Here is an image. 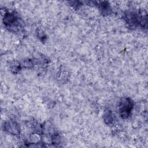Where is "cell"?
<instances>
[{
	"label": "cell",
	"instance_id": "cell-3",
	"mask_svg": "<svg viewBox=\"0 0 148 148\" xmlns=\"http://www.w3.org/2000/svg\"><path fill=\"white\" fill-rule=\"evenodd\" d=\"M4 129L9 133L17 135L19 134L20 128L18 124L15 121H9L6 122L4 125Z\"/></svg>",
	"mask_w": 148,
	"mask_h": 148
},
{
	"label": "cell",
	"instance_id": "cell-2",
	"mask_svg": "<svg viewBox=\"0 0 148 148\" xmlns=\"http://www.w3.org/2000/svg\"><path fill=\"white\" fill-rule=\"evenodd\" d=\"M3 22L8 28L15 29L20 25L18 17L12 13H7L5 14Z\"/></svg>",
	"mask_w": 148,
	"mask_h": 148
},
{
	"label": "cell",
	"instance_id": "cell-4",
	"mask_svg": "<svg viewBox=\"0 0 148 148\" xmlns=\"http://www.w3.org/2000/svg\"><path fill=\"white\" fill-rule=\"evenodd\" d=\"M105 117H106V118L105 119V121H106V123L107 124H109L111 123L112 122V121L113 120V116L112 114V113L110 112H108L106 113V115H105Z\"/></svg>",
	"mask_w": 148,
	"mask_h": 148
},
{
	"label": "cell",
	"instance_id": "cell-1",
	"mask_svg": "<svg viewBox=\"0 0 148 148\" xmlns=\"http://www.w3.org/2000/svg\"><path fill=\"white\" fill-rule=\"evenodd\" d=\"M133 108V102L130 98H124L121 99L119 105L120 115L123 119L127 118Z\"/></svg>",
	"mask_w": 148,
	"mask_h": 148
}]
</instances>
